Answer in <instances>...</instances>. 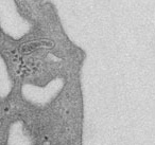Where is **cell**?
Wrapping results in <instances>:
<instances>
[{
	"label": "cell",
	"mask_w": 155,
	"mask_h": 145,
	"mask_svg": "<svg viewBox=\"0 0 155 145\" xmlns=\"http://www.w3.org/2000/svg\"><path fill=\"white\" fill-rule=\"evenodd\" d=\"M0 27L14 38H19L30 30V24L20 14L15 0H0Z\"/></svg>",
	"instance_id": "1"
}]
</instances>
